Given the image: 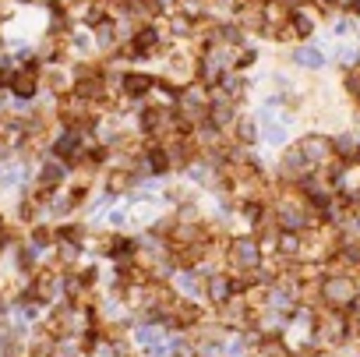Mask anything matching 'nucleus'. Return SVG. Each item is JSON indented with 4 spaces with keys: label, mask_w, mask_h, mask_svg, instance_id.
Instances as JSON below:
<instances>
[{
    "label": "nucleus",
    "mask_w": 360,
    "mask_h": 357,
    "mask_svg": "<svg viewBox=\"0 0 360 357\" xmlns=\"http://www.w3.org/2000/svg\"><path fill=\"white\" fill-rule=\"evenodd\" d=\"M360 294V276L353 273H339V269H321L318 273V287H314V304L318 308H332V311H349V304Z\"/></svg>",
    "instance_id": "nucleus-1"
},
{
    "label": "nucleus",
    "mask_w": 360,
    "mask_h": 357,
    "mask_svg": "<svg viewBox=\"0 0 360 357\" xmlns=\"http://www.w3.org/2000/svg\"><path fill=\"white\" fill-rule=\"evenodd\" d=\"M262 265H265V251H262V241L255 234H230L226 237L223 269H230L233 276H248Z\"/></svg>",
    "instance_id": "nucleus-2"
},
{
    "label": "nucleus",
    "mask_w": 360,
    "mask_h": 357,
    "mask_svg": "<svg viewBox=\"0 0 360 357\" xmlns=\"http://www.w3.org/2000/svg\"><path fill=\"white\" fill-rule=\"evenodd\" d=\"M209 103H212V89H205L202 82H188L180 89V103H176V113L191 124V131L209 117Z\"/></svg>",
    "instance_id": "nucleus-3"
},
{
    "label": "nucleus",
    "mask_w": 360,
    "mask_h": 357,
    "mask_svg": "<svg viewBox=\"0 0 360 357\" xmlns=\"http://www.w3.org/2000/svg\"><path fill=\"white\" fill-rule=\"evenodd\" d=\"M240 294H244L240 276H233L230 269H219V273H212V276L205 280V304H209V311L230 304V301L240 297Z\"/></svg>",
    "instance_id": "nucleus-4"
},
{
    "label": "nucleus",
    "mask_w": 360,
    "mask_h": 357,
    "mask_svg": "<svg viewBox=\"0 0 360 357\" xmlns=\"http://www.w3.org/2000/svg\"><path fill=\"white\" fill-rule=\"evenodd\" d=\"M293 145L307 156V163L314 166V170H325L335 156H332V142H328V131H304V134H297L293 138Z\"/></svg>",
    "instance_id": "nucleus-5"
},
{
    "label": "nucleus",
    "mask_w": 360,
    "mask_h": 357,
    "mask_svg": "<svg viewBox=\"0 0 360 357\" xmlns=\"http://www.w3.org/2000/svg\"><path fill=\"white\" fill-rule=\"evenodd\" d=\"M159 78L152 71H141V68H124L120 71V82H117V92L127 96V99H152Z\"/></svg>",
    "instance_id": "nucleus-6"
},
{
    "label": "nucleus",
    "mask_w": 360,
    "mask_h": 357,
    "mask_svg": "<svg viewBox=\"0 0 360 357\" xmlns=\"http://www.w3.org/2000/svg\"><path fill=\"white\" fill-rule=\"evenodd\" d=\"M169 287L176 290L180 301H198V304H205V276H202L195 265H180L176 276L169 280ZM205 308H209V304H205Z\"/></svg>",
    "instance_id": "nucleus-7"
},
{
    "label": "nucleus",
    "mask_w": 360,
    "mask_h": 357,
    "mask_svg": "<svg viewBox=\"0 0 360 357\" xmlns=\"http://www.w3.org/2000/svg\"><path fill=\"white\" fill-rule=\"evenodd\" d=\"M230 138L237 145H244V149H262V124H258V117L255 113H240V120L233 124Z\"/></svg>",
    "instance_id": "nucleus-8"
},
{
    "label": "nucleus",
    "mask_w": 360,
    "mask_h": 357,
    "mask_svg": "<svg viewBox=\"0 0 360 357\" xmlns=\"http://www.w3.org/2000/svg\"><path fill=\"white\" fill-rule=\"evenodd\" d=\"M290 61L297 64V68H304V71H321L328 61H325V54H321V46H314V43H297L293 50H290Z\"/></svg>",
    "instance_id": "nucleus-9"
},
{
    "label": "nucleus",
    "mask_w": 360,
    "mask_h": 357,
    "mask_svg": "<svg viewBox=\"0 0 360 357\" xmlns=\"http://www.w3.org/2000/svg\"><path fill=\"white\" fill-rule=\"evenodd\" d=\"M328 142H332V156H335V159H342V163H356V149H360V142H356V134H353L349 127H342V131H328Z\"/></svg>",
    "instance_id": "nucleus-10"
},
{
    "label": "nucleus",
    "mask_w": 360,
    "mask_h": 357,
    "mask_svg": "<svg viewBox=\"0 0 360 357\" xmlns=\"http://www.w3.org/2000/svg\"><path fill=\"white\" fill-rule=\"evenodd\" d=\"M255 64H258V46H240V50H237V68H233V71L244 75V71L255 68Z\"/></svg>",
    "instance_id": "nucleus-11"
}]
</instances>
